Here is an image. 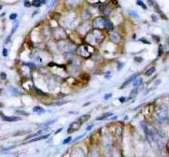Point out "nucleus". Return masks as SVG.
Wrapping results in <instances>:
<instances>
[{"instance_id": "f257e3e1", "label": "nucleus", "mask_w": 169, "mask_h": 157, "mask_svg": "<svg viewBox=\"0 0 169 157\" xmlns=\"http://www.w3.org/2000/svg\"><path fill=\"white\" fill-rule=\"evenodd\" d=\"M155 115L159 121L165 120L168 116V109L166 108V106L161 105L159 107H157V109L155 110Z\"/></svg>"}, {"instance_id": "f03ea898", "label": "nucleus", "mask_w": 169, "mask_h": 157, "mask_svg": "<svg viewBox=\"0 0 169 157\" xmlns=\"http://www.w3.org/2000/svg\"><path fill=\"white\" fill-rule=\"evenodd\" d=\"M106 18L103 17H97L94 20L92 24H94V26L96 29H101V28H105V24H106Z\"/></svg>"}, {"instance_id": "7ed1b4c3", "label": "nucleus", "mask_w": 169, "mask_h": 157, "mask_svg": "<svg viewBox=\"0 0 169 157\" xmlns=\"http://www.w3.org/2000/svg\"><path fill=\"white\" fill-rule=\"evenodd\" d=\"M88 46H80L79 49H78V53L80 55V56H82V57H90L91 54H92V52H89L88 50Z\"/></svg>"}, {"instance_id": "20e7f679", "label": "nucleus", "mask_w": 169, "mask_h": 157, "mask_svg": "<svg viewBox=\"0 0 169 157\" xmlns=\"http://www.w3.org/2000/svg\"><path fill=\"white\" fill-rule=\"evenodd\" d=\"M92 35L94 36L96 43L101 42V41L103 40V39H104V34H102V32H101L100 30H98V29L92 31Z\"/></svg>"}, {"instance_id": "39448f33", "label": "nucleus", "mask_w": 169, "mask_h": 157, "mask_svg": "<svg viewBox=\"0 0 169 157\" xmlns=\"http://www.w3.org/2000/svg\"><path fill=\"white\" fill-rule=\"evenodd\" d=\"M81 123H79V121H77V122H73L71 124H70V126H69V128H68V130H67V132L70 134V133H72V132H74V131H77V130H79L80 127H81Z\"/></svg>"}, {"instance_id": "423d86ee", "label": "nucleus", "mask_w": 169, "mask_h": 157, "mask_svg": "<svg viewBox=\"0 0 169 157\" xmlns=\"http://www.w3.org/2000/svg\"><path fill=\"white\" fill-rule=\"evenodd\" d=\"M138 76H139V73H135V74H134V75H132V76H131V77L126 80V82H125L123 84H122V87H121V89H123L124 87H125V86H127L131 82H134V80H135V79H137V77H138Z\"/></svg>"}, {"instance_id": "0eeeda50", "label": "nucleus", "mask_w": 169, "mask_h": 157, "mask_svg": "<svg viewBox=\"0 0 169 157\" xmlns=\"http://www.w3.org/2000/svg\"><path fill=\"white\" fill-rule=\"evenodd\" d=\"M3 121H7V122H17L21 120V117H17V116H9V117H3L2 118Z\"/></svg>"}, {"instance_id": "6e6552de", "label": "nucleus", "mask_w": 169, "mask_h": 157, "mask_svg": "<svg viewBox=\"0 0 169 157\" xmlns=\"http://www.w3.org/2000/svg\"><path fill=\"white\" fill-rule=\"evenodd\" d=\"M142 83H143V80L140 79V78H137V79L134 80L133 86H134L135 89H137L139 86H141V84H142Z\"/></svg>"}, {"instance_id": "1a4fd4ad", "label": "nucleus", "mask_w": 169, "mask_h": 157, "mask_svg": "<svg viewBox=\"0 0 169 157\" xmlns=\"http://www.w3.org/2000/svg\"><path fill=\"white\" fill-rule=\"evenodd\" d=\"M110 39L112 41L114 42H119L120 41V36L118 33H115V32H113V33L110 34Z\"/></svg>"}, {"instance_id": "9d476101", "label": "nucleus", "mask_w": 169, "mask_h": 157, "mask_svg": "<svg viewBox=\"0 0 169 157\" xmlns=\"http://www.w3.org/2000/svg\"><path fill=\"white\" fill-rule=\"evenodd\" d=\"M104 29H106V30H112L113 29V25H112V23L111 22L108 20V19H107L106 20V24H105V28Z\"/></svg>"}, {"instance_id": "9b49d317", "label": "nucleus", "mask_w": 169, "mask_h": 157, "mask_svg": "<svg viewBox=\"0 0 169 157\" xmlns=\"http://www.w3.org/2000/svg\"><path fill=\"white\" fill-rule=\"evenodd\" d=\"M90 118H91V116H90V115L86 114V115H83V116L79 117V118L78 119V121H79V123H85V122L88 121Z\"/></svg>"}, {"instance_id": "f8f14e48", "label": "nucleus", "mask_w": 169, "mask_h": 157, "mask_svg": "<svg viewBox=\"0 0 169 157\" xmlns=\"http://www.w3.org/2000/svg\"><path fill=\"white\" fill-rule=\"evenodd\" d=\"M155 71H156L155 67H150L149 69H147V70H146L145 75H146V76H151V75L153 74Z\"/></svg>"}, {"instance_id": "ddd939ff", "label": "nucleus", "mask_w": 169, "mask_h": 157, "mask_svg": "<svg viewBox=\"0 0 169 157\" xmlns=\"http://www.w3.org/2000/svg\"><path fill=\"white\" fill-rule=\"evenodd\" d=\"M110 116H112V113L111 112H107V113H104L103 115H101V117H98L96 118L97 121H101V120H104V119H107Z\"/></svg>"}, {"instance_id": "4468645a", "label": "nucleus", "mask_w": 169, "mask_h": 157, "mask_svg": "<svg viewBox=\"0 0 169 157\" xmlns=\"http://www.w3.org/2000/svg\"><path fill=\"white\" fill-rule=\"evenodd\" d=\"M33 111L36 112V113H39V114H41V113H44V112H45L44 109H42V108H40V107H39V106L35 107L34 109H33Z\"/></svg>"}, {"instance_id": "2eb2a0df", "label": "nucleus", "mask_w": 169, "mask_h": 157, "mask_svg": "<svg viewBox=\"0 0 169 157\" xmlns=\"http://www.w3.org/2000/svg\"><path fill=\"white\" fill-rule=\"evenodd\" d=\"M46 1H40V0H35V1L32 2V6L34 7H40L41 4H45Z\"/></svg>"}, {"instance_id": "dca6fc26", "label": "nucleus", "mask_w": 169, "mask_h": 157, "mask_svg": "<svg viewBox=\"0 0 169 157\" xmlns=\"http://www.w3.org/2000/svg\"><path fill=\"white\" fill-rule=\"evenodd\" d=\"M50 137V134H47V135H45V136H41V137H39V138H34V139H32V140H29L28 142H35V141H39V140H41V139H43V138H49Z\"/></svg>"}, {"instance_id": "f3484780", "label": "nucleus", "mask_w": 169, "mask_h": 157, "mask_svg": "<svg viewBox=\"0 0 169 157\" xmlns=\"http://www.w3.org/2000/svg\"><path fill=\"white\" fill-rule=\"evenodd\" d=\"M42 131L43 130H39V131H37V133H34V134H32V135H30V136H28L26 138V139H29V138H35V137H37V136H39V135L42 133Z\"/></svg>"}, {"instance_id": "a211bd4d", "label": "nucleus", "mask_w": 169, "mask_h": 157, "mask_svg": "<svg viewBox=\"0 0 169 157\" xmlns=\"http://www.w3.org/2000/svg\"><path fill=\"white\" fill-rule=\"evenodd\" d=\"M82 17L84 20H88L90 18V12L88 11V10H84V12L82 14Z\"/></svg>"}, {"instance_id": "6ab92c4d", "label": "nucleus", "mask_w": 169, "mask_h": 157, "mask_svg": "<svg viewBox=\"0 0 169 157\" xmlns=\"http://www.w3.org/2000/svg\"><path fill=\"white\" fill-rule=\"evenodd\" d=\"M34 90L36 91V93H37V95H47L46 93H44V92L40 91L39 89H37V88H36V87H34Z\"/></svg>"}, {"instance_id": "aec40b11", "label": "nucleus", "mask_w": 169, "mask_h": 157, "mask_svg": "<svg viewBox=\"0 0 169 157\" xmlns=\"http://www.w3.org/2000/svg\"><path fill=\"white\" fill-rule=\"evenodd\" d=\"M15 112L17 113V114H20V115H24V116L28 115V113L25 112V111H24V110H16Z\"/></svg>"}, {"instance_id": "412c9836", "label": "nucleus", "mask_w": 169, "mask_h": 157, "mask_svg": "<svg viewBox=\"0 0 169 157\" xmlns=\"http://www.w3.org/2000/svg\"><path fill=\"white\" fill-rule=\"evenodd\" d=\"M80 78H83L82 80H90V76L88 75V74H82V75H81L80 76Z\"/></svg>"}, {"instance_id": "4be33fe9", "label": "nucleus", "mask_w": 169, "mask_h": 157, "mask_svg": "<svg viewBox=\"0 0 169 157\" xmlns=\"http://www.w3.org/2000/svg\"><path fill=\"white\" fill-rule=\"evenodd\" d=\"M18 25H19V23L17 21H15V24H13V27H12V30H11V34L13 33V32L16 31V29H17V27H18Z\"/></svg>"}, {"instance_id": "5701e85b", "label": "nucleus", "mask_w": 169, "mask_h": 157, "mask_svg": "<svg viewBox=\"0 0 169 157\" xmlns=\"http://www.w3.org/2000/svg\"><path fill=\"white\" fill-rule=\"evenodd\" d=\"M17 14H16V13H11V14H10V16H9V19L10 20H12V21H15L16 20V18H17Z\"/></svg>"}, {"instance_id": "b1692460", "label": "nucleus", "mask_w": 169, "mask_h": 157, "mask_svg": "<svg viewBox=\"0 0 169 157\" xmlns=\"http://www.w3.org/2000/svg\"><path fill=\"white\" fill-rule=\"evenodd\" d=\"M137 4L138 5V6H141V7H142L144 9H147V7H146L145 5H144V2H143V1H137Z\"/></svg>"}, {"instance_id": "393cba45", "label": "nucleus", "mask_w": 169, "mask_h": 157, "mask_svg": "<svg viewBox=\"0 0 169 157\" xmlns=\"http://www.w3.org/2000/svg\"><path fill=\"white\" fill-rule=\"evenodd\" d=\"M32 6V3L29 2V1H24V7L26 8H30Z\"/></svg>"}, {"instance_id": "a878e982", "label": "nucleus", "mask_w": 169, "mask_h": 157, "mask_svg": "<svg viewBox=\"0 0 169 157\" xmlns=\"http://www.w3.org/2000/svg\"><path fill=\"white\" fill-rule=\"evenodd\" d=\"M71 138H72L71 137H68L67 139H64V142H63V143H64V144H67V143L70 142V140H71Z\"/></svg>"}, {"instance_id": "bb28decb", "label": "nucleus", "mask_w": 169, "mask_h": 157, "mask_svg": "<svg viewBox=\"0 0 169 157\" xmlns=\"http://www.w3.org/2000/svg\"><path fill=\"white\" fill-rule=\"evenodd\" d=\"M139 41H141V42L145 43V44H150V41H147L145 39H139Z\"/></svg>"}, {"instance_id": "cd10ccee", "label": "nucleus", "mask_w": 169, "mask_h": 157, "mask_svg": "<svg viewBox=\"0 0 169 157\" xmlns=\"http://www.w3.org/2000/svg\"><path fill=\"white\" fill-rule=\"evenodd\" d=\"M0 76H1V79H2V80H6V79H7V75L5 74L4 72H1V74H0Z\"/></svg>"}, {"instance_id": "c85d7f7f", "label": "nucleus", "mask_w": 169, "mask_h": 157, "mask_svg": "<svg viewBox=\"0 0 169 157\" xmlns=\"http://www.w3.org/2000/svg\"><path fill=\"white\" fill-rule=\"evenodd\" d=\"M162 52H163V46L160 45V47H159V53H158V56H161V55H162Z\"/></svg>"}, {"instance_id": "c756f323", "label": "nucleus", "mask_w": 169, "mask_h": 157, "mask_svg": "<svg viewBox=\"0 0 169 157\" xmlns=\"http://www.w3.org/2000/svg\"><path fill=\"white\" fill-rule=\"evenodd\" d=\"M137 93V89H134L132 92H131V95H135Z\"/></svg>"}, {"instance_id": "7c9ffc66", "label": "nucleus", "mask_w": 169, "mask_h": 157, "mask_svg": "<svg viewBox=\"0 0 169 157\" xmlns=\"http://www.w3.org/2000/svg\"><path fill=\"white\" fill-rule=\"evenodd\" d=\"M3 55H4L5 57L8 56V51H7V49H4V50H3Z\"/></svg>"}, {"instance_id": "2f4dec72", "label": "nucleus", "mask_w": 169, "mask_h": 157, "mask_svg": "<svg viewBox=\"0 0 169 157\" xmlns=\"http://www.w3.org/2000/svg\"><path fill=\"white\" fill-rule=\"evenodd\" d=\"M135 60L137 61V62H142V61H143V59L141 58V57H140V58H138V57H135Z\"/></svg>"}, {"instance_id": "473e14b6", "label": "nucleus", "mask_w": 169, "mask_h": 157, "mask_svg": "<svg viewBox=\"0 0 169 157\" xmlns=\"http://www.w3.org/2000/svg\"><path fill=\"white\" fill-rule=\"evenodd\" d=\"M119 100L121 101L122 103H123V102H125V101H126V98H125V97H120V98H119Z\"/></svg>"}, {"instance_id": "72a5a7b5", "label": "nucleus", "mask_w": 169, "mask_h": 157, "mask_svg": "<svg viewBox=\"0 0 169 157\" xmlns=\"http://www.w3.org/2000/svg\"><path fill=\"white\" fill-rule=\"evenodd\" d=\"M112 96V94H108V95H107L105 97H104V98L105 99H107V98H110V97H111Z\"/></svg>"}, {"instance_id": "f704fd0d", "label": "nucleus", "mask_w": 169, "mask_h": 157, "mask_svg": "<svg viewBox=\"0 0 169 157\" xmlns=\"http://www.w3.org/2000/svg\"><path fill=\"white\" fill-rule=\"evenodd\" d=\"M26 65H27L28 67H35V65H32V63H26Z\"/></svg>"}, {"instance_id": "c9c22d12", "label": "nucleus", "mask_w": 169, "mask_h": 157, "mask_svg": "<svg viewBox=\"0 0 169 157\" xmlns=\"http://www.w3.org/2000/svg\"><path fill=\"white\" fill-rule=\"evenodd\" d=\"M151 17H152V18H153V21H157V17H156V16H155V15H152V16H151Z\"/></svg>"}, {"instance_id": "e433bc0d", "label": "nucleus", "mask_w": 169, "mask_h": 157, "mask_svg": "<svg viewBox=\"0 0 169 157\" xmlns=\"http://www.w3.org/2000/svg\"><path fill=\"white\" fill-rule=\"evenodd\" d=\"M92 125H90V126L87 127V131H89V130H91V129H92Z\"/></svg>"}, {"instance_id": "4c0bfd02", "label": "nucleus", "mask_w": 169, "mask_h": 157, "mask_svg": "<svg viewBox=\"0 0 169 157\" xmlns=\"http://www.w3.org/2000/svg\"><path fill=\"white\" fill-rule=\"evenodd\" d=\"M61 131H62V128H60V129H58V130H57L55 134H57V133H59V132H61Z\"/></svg>"}, {"instance_id": "58836bf2", "label": "nucleus", "mask_w": 169, "mask_h": 157, "mask_svg": "<svg viewBox=\"0 0 169 157\" xmlns=\"http://www.w3.org/2000/svg\"><path fill=\"white\" fill-rule=\"evenodd\" d=\"M2 9V6H1V5H0V9Z\"/></svg>"}]
</instances>
